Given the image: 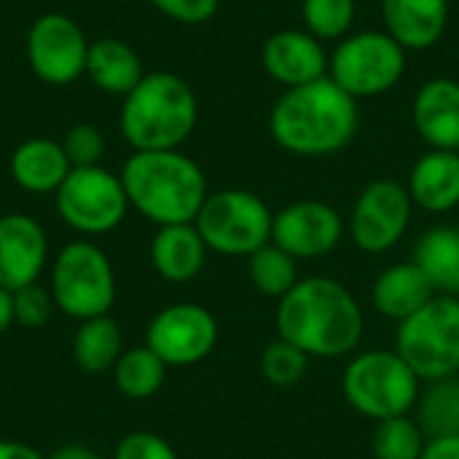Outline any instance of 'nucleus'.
Listing matches in <instances>:
<instances>
[{"label": "nucleus", "instance_id": "f257e3e1", "mask_svg": "<svg viewBox=\"0 0 459 459\" xmlns=\"http://www.w3.org/2000/svg\"><path fill=\"white\" fill-rule=\"evenodd\" d=\"M358 100L331 78L285 89L269 110L272 140L293 156L325 159L342 153L358 134Z\"/></svg>", "mask_w": 459, "mask_h": 459}, {"label": "nucleus", "instance_id": "f03ea898", "mask_svg": "<svg viewBox=\"0 0 459 459\" xmlns=\"http://www.w3.org/2000/svg\"><path fill=\"white\" fill-rule=\"evenodd\" d=\"M363 309L331 277L299 280L277 307V333L309 358H347L363 339Z\"/></svg>", "mask_w": 459, "mask_h": 459}, {"label": "nucleus", "instance_id": "7ed1b4c3", "mask_svg": "<svg viewBox=\"0 0 459 459\" xmlns=\"http://www.w3.org/2000/svg\"><path fill=\"white\" fill-rule=\"evenodd\" d=\"M121 183L129 207L156 226L194 223L210 194L202 167L180 148L134 151L121 167Z\"/></svg>", "mask_w": 459, "mask_h": 459}, {"label": "nucleus", "instance_id": "20e7f679", "mask_svg": "<svg viewBox=\"0 0 459 459\" xmlns=\"http://www.w3.org/2000/svg\"><path fill=\"white\" fill-rule=\"evenodd\" d=\"M199 121V102L188 81L175 73H145L124 97L118 126L134 151H178Z\"/></svg>", "mask_w": 459, "mask_h": 459}, {"label": "nucleus", "instance_id": "39448f33", "mask_svg": "<svg viewBox=\"0 0 459 459\" xmlns=\"http://www.w3.org/2000/svg\"><path fill=\"white\" fill-rule=\"evenodd\" d=\"M342 393L358 414L382 422L417 406L420 379L395 350H368L347 363Z\"/></svg>", "mask_w": 459, "mask_h": 459}, {"label": "nucleus", "instance_id": "423d86ee", "mask_svg": "<svg viewBox=\"0 0 459 459\" xmlns=\"http://www.w3.org/2000/svg\"><path fill=\"white\" fill-rule=\"evenodd\" d=\"M395 352L420 382L455 379L459 374V299L436 296L417 315L398 323Z\"/></svg>", "mask_w": 459, "mask_h": 459}, {"label": "nucleus", "instance_id": "0eeeda50", "mask_svg": "<svg viewBox=\"0 0 459 459\" xmlns=\"http://www.w3.org/2000/svg\"><path fill=\"white\" fill-rule=\"evenodd\" d=\"M406 54L409 51L385 30L350 32L331 51L328 78L358 102L382 97L401 83Z\"/></svg>", "mask_w": 459, "mask_h": 459}, {"label": "nucleus", "instance_id": "6e6552de", "mask_svg": "<svg viewBox=\"0 0 459 459\" xmlns=\"http://www.w3.org/2000/svg\"><path fill=\"white\" fill-rule=\"evenodd\" d=\"M274 212L269 204L245 188H223L207 194L194 226L207 250L221 255H253L272 242Z\"/></svg>", "mask_w": 459, "mask_h": 459}, {"label": "nucleus", "instance_id": "1a4fd4ad", "mask_svg": "<svg viewBox=\"0 0 459 459\" xmlns=\"http://www.w3.org/2000/svg\"><path fill=\"white\" fill-rule=\"evenodd\" d=\"M51 296L67 317L108 315L116 301V274L105 250L83 239L65 245L51 266Z\"/></svg>", "mask_w": 459, "mask_h": 459}, {"label": "nucleus", "instance_id": "9d476101", "mask_svg": "<svg viewBox=\"0 0 459 459\" xmlns=\"http://www.w3.org/2000/svg\"><path fill=\"white\" fill-rule=\"evenodd\" d=\"M54 196L62 221L73 231L89 237L118 229L129 210L121 175H113L102 164L73 167Z\"/></svg>", "mask_w": 459, "mask_h": 459}, {"label": "nucleus", "instance_id": "9b49d317", "mask_svg": "<svg viewBox=\"0 0 459 459\" xmlns=\"http://www.w3.org/2000/svg\"><path fill=\"white\" fill-rule=\"evenodd\" d=\"M27 65L48 86H67L86 73L89 40L81 24L59 11L40 13L27 30Z\"/></svg>", "mask_w": 459, "mask_h": 459}, {"label": "nucleus", "instance_id": "f8f14e48", "mask_svg": "<svg viewBox=\"0 0 459 459\" xmlns=\"http://www.w3.org/2000/svg\"><path fill=\"white\" fill-rule=\"evenodd\" d=\"M411 212L414 202L409 188L398 180L379 178L360 191L350 218V237L363 253H387L403 239Z\"/></svg>", "mask_w": 459, "mask_h": 459}, {"label": "nucleus", "instance_id": "ddd939ff", "mask_svg": "<svg viewBox=\"0 0 459 459\" xmlns=\"http://www.w3.org/2000/svg\"><path fill=\"white\" fill-rule=\"evenodd\" d=\"M218 342V323L202 304H172L161 309L145 333V347L167 366H194L204 360Z\"/></svg>", "mask_w": 459, "mask_h": 459}, {"label": "nucleus", "instance_id": "4468645a", "mask_svg": "<svg viewBox=\"0 0 459 459\" xmlns=\"http://www.w3.org/2000/svg\"><path fill=\"white\" fill-rule=\"evenodd\" d=\"M344 221L336 207L320 199H301L274 212L272 242L296 261L323 258L339 247Z\"/></svg>", "mask_w": 459, "mask_h": 459}, {"label": "nucleus", "instance_id": "2eb2a0df", "mask_svg": "<svg viewBox=\"0 0 459 459\" xmlns=\"http://www.w3.org/2000/svg\"><path fill=\"white\" fill-rule=\"evenodd\" d=\"M331 54L323 40L301 30H277L261 48V65L282 89H296L328 78Z\"/></svg>", "mask_w": 459, "mask_h": 459}, {"label": "nucleus", "instance_id": "dca6fc26", "mask_svg": "<svg viewBox=\"0 0 459 459\" xmlns=\"http://www.w3.org/2000/svg\"><path fill=\"white\" fill-rule=\"evenodd\" d=\"M48 255V242L43 226L24 215H0V288L19 290L38 282Z\"/></svg>", "mask_w": 459, "mask_h": 459}, {"label": "nucleus", "instance_id": "f3484780", "mask_svg": "<svg viewBox=\"0 0 459 459\" xmlns=\"http://www.w3.org/2000/svg\"><path fill=\"white\" fill-rule=\"evenodd\" d=\"M411 121L430 151H459V81L438 75L420 86Z\"/></svg>", "mask_w": 459, "mask_h": 459}, {"label": "nucleus", "instance_id": "a211bd4d", "mask_svg": "<svg viewBox=\"0 0 459 459\" xmlns=\"http://www.w3.org/2000/svg\"><path fill=\"white\" fill-rule=\"evenodd\" d=\"M452 0H382L385 32L406 51H428L449 27Z\"/></svg>", "mask_w": 459, "mask_h": 459}, {"label": "nucleus", "instance_id": "6ab92c4d", "mask_svg": "<svg viewBox=\"0 0 459 459\" xmlns=\"http://www.w3.org/2000/svg\"><path fill=\"white\" fill-rule=\"evenodd\" d=\"M409 196L414 207L444 215L459 207V151H428L409 175Z\"/></svg>", "mask_w": 459, "mask_h": 459}, {"label": "nucleus", "instance_id": "aec40b11", "mask_svg": "<svg viewBox=\"0 0 459 459\" xmlns=\"http://www.w3.org/2000/svg\"><path fill=\"white\" fill-rule=\"evenodd\" d=\"M11 178L27 194H56L70 175V159L62 143L48 137H30L11 153Z\"/></svg>", "mask_w": 459, "mask_h": 459}, {"label": "nucleus", "instance_id": "412c9836", "mask_svg": "<svg viewBox=\"0 0 459 459\" xmlns=\"http://www.w3.org/2000/svg\"><path fill=\"white\" fill-rule=\"evenodd\" d=\"M436 288L428 280V274L414 264H395L385 269L371 290V301L377 312L387 320L403 323L411 315H417L430 299H436Z\"/></svg>", "mask_w": 459, "mask_h": 459}, {"label": "nucleus", "instance_id": "4be33fe9", "mask_svg": "<svg viewBox=\"0 0 459 459\" xmlns=\"http://www.w3.org/2000/svg\"><path fill=\"white\" fill-rule=\"evenodd\" d=\"M207 258V245L194 223L159 226L151 242V264L167 282L194 280Z\"/></svg>", "mask_w": 459, "mask_h": 459}, {"label": "nucleus", "instance_id": "5701e85b", "mask_svg": "<svg viewBox=\"0 0 459 459\" xmlns=\"http://www.w3.org/2000/svg\"><path fill=\"white\" fill-rule=\"evenodd\" d=\"M83 75H89V81L100 91L126 97L143 81L145 70L132 46H126L118 38H100L89 43Z\"/></svg>", "mask_w": 459, "mask_h": 459}, {"label": "nucleus", "instance_id": "b1692460", "mask_svg": "<svg viewBox=\"0 0 459 459\" xmlns=\"http://www.w3.org/2000/svg\"><path fill=\"white\" fill-rule=\"evenodd\" d=\"M414 264L428 274L436 293L459 299V229L433 226L414 245Z\"/></svg>", "mask_w": 459, "mask_h": 459}, {"label": "nucleus", "instance_id": "393cba45", "mask_svg": "<svg viewBox=\"0 0 459 459\" xmlns=\"http://www.w3.org/2000/svg\"><path fill=\"white\" fill-rule=\"evenodd\" d=\"M124 352L121 328L113 317L100 315L81 320V328L73 336V360L86 374H105L116 366Z\"/></svg>", "mask_w": 459, "mask_h": 459}, {"label": "nucleus", "instance_id": "a878e982", "mask_svg": "<svg viewBox=\"0 0 459 459\" xmlns=\"http://www.w3.org/2000/svg\"><path fill=\"white\" fill-rule=\"evenodd\" d=\"M167 363L148 347H134L121 352L113 366V382L121 395L132 401H145L156 395L167 379Z\"/></svg>", "mask_w": 459, "mask_h": 459}, {"label": "nucleus", "instance_id": "bb28decb", "mask_svg": "<svg viewBox=\"0 0 459 459\" xmlns=\"http://www.w3.org/2000/svg\"><path fill=\"white\" fill-rule=\"evenodd\" d=\"M417 425L425 438L459 436V382L441 379L430 382V387L417 401Z\"/></svg>", "mask_w": 459, "mask_h": 459}, {"label": "nucleus", "instance_id": "cd10ccee", "mask_svg": "<svg viewBox=\"0 0 459 459\" xmlns=\"http://www.w3.org/2000/svg\"><path fill=\"white\" fill-rule=\"evenodd\" d=\"M247 272H250L253 288L261 296H269V299H282L299 282L296 258L288 255L274 242L264 245L261 250H255L247 258Z\"/></svg>", "mask_w": 459, "mask_h": 459}, {"label": "nucleus", "instance_id": "c85d7f7f", "mask_svg": "<svg viewBox=\"0 0 459 459\" xmlns=\"http://www.w3.org/2000/svg\"><path fill=\"white\" fill-rule=\"evenodd\" d=\"M358 16L355 0H301V22L309 35L317 40L339 43L352 32Z\"/></svg>", "mask_w": 459, "mask_h": 459}, {"label": "nucleus", "instance_id": "c756f323", "mask_svg": "<svg viewBox=\"0 0 459 459\" xmlns=\"http://www.w3.org/2000/svg\"><path fill=\"white\" fill-rule=\"evenodd\" d=\"M425 433L417 425V420L406 417H393L377 422L374 438H371V452L377 459H422L425 452Z\"/></svg>", "mask_w": 459, "mask_h": 459}, {"label": "nucleus", "instance_id": "7c9ffc66", "mask_svg": "<svg viewBox=\"0 0 459 459\" xmlns=\"http://www.w3.org/2000/svg\"><path fill=\"white\" fill-rule=\"evenodd\" d=\"M309 360L312 358L307 352H301L285 339H277L261 355V374L274 387H293L304 379Z\"/></svg>", "mask_w": 459, "mask_h": 459}, {"label": "nucleus", "instance_id": "2f4dec72", "mask_svg": "<svg viewBox=\"0 0 459 459\" xmlns=\"http://www.w3.org/2000/svg\"><path fill=\"white\" fill-rule=\"evenodd\" d=\"M54 309H56V304H54L51 288L32 282V285L13 290V323H19L24 328L46 325Z\"/></svg>", "mask_w": 459, "mask_h": 459}, {"label": "nucleus", "instance_id": "473e14b6", "mask_svg": "<svg viewBox=\"0 0 459 459\" xmlns=\"http://www.w3.org/2000/svg\"><path fill=\"white\" fill-rule=\"evenodd\" d=\"M70 167H97L105 156V137L94 124H73L62 140Z\"/></svg>", "mask_w": 459, "mask_h": 459}, {"label": "nucleus", "instance_id": "72a5a7b5", "mask_svg": "<svg viewBox=\"0 0 459 459\" xmlns=\"http://www.w3.org/2000/svg\"><path fill=\"white\" fill-rule=\"evenodd\" d=\"M113 459H178V455L161 436L137 430V433H126L116 444Z\"/></svg>", "mask_w": 459, "mask_h": 459}, {"label": "nucleus", "instance_id": "f704fd0d", "mask_svg": "<svg viewBox=\"0 0 459 459\" xmlns=\"http://www.w3.org/2000/svg\"><path fill=\"white\" fill-rule=\"evenodd\" d=\"M151 5L178 24L196 27L218 13L221 0H151Z\"/></svg>", "mask_w": 459, "mask_h": 459}, {"label": "nucleus", "instance_id": "c9c22d12", "mask_svg": "<svg viewBox=\"0 0 459 459\" xmlns=\"http://www.w3.org/2000/svg\"><path fill=\"white\" fill-rule=\"evenodd\" d=\"M422 459H459V436L428 438Z\"/></svg>", "mask_w": 459, "mask_h": 459}, {"label": "nucleus", "instance_id": "e433bc0d", "mask_svg": "<svg viewBox=\"0 0 459 459\" xmlns=\"http://www.w3.org/2000/svg\"><path fill=\"white\" fill-rule=\"evenodd\" d=\"M0 459H46L40 457V452H35L27 444L19 441H0Z\"/></svg>", "mask_w": 459, "mask_h": 459}, {"label": "nucleus", "instance_id": "4c0bfd02", "mask_svg": "<svg viewBox=\"0 0 459 459\" xmlns=\"http://www.w3.org/2000/svg\"><path fill=\"white\" fill-rule=\"evenodd\" d=\"M46 459H100L89 446H81V444H70V446H62L56 449L51 457Z\"/></svg>", "mask_w": 459, "mask_h": 459}, {"label": "nucleus", "instance_id": "58836bf2", "mask_svg": "<svg viewBox=\"0 0 459 459\" xmlns=\"http://www.w3.org/2000/svg\"><path fill=\"white\" fill-rule=\"evenodd\" d=\"M13 323V293L0 288V333Z\"/></svg>", "mask_w": 459, "mask_h": 459}, {"label": "nucleus", "instance_id": "ea45409f", "mask_svg": "<svg viewBox=\"0 0 459 459\" xmlns=\"http://www.w3.org/2000/svg\"><path fill=\"white\" fill-rule=\"evenodd\" d=\"M457 382H459V379H457Z\"/></svg>", "mask_w": 459, "mask_h": 459}]
</instances>
